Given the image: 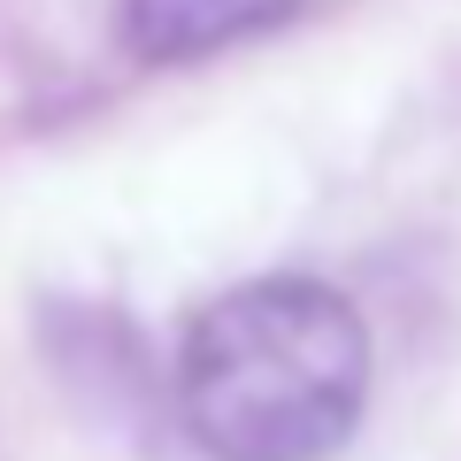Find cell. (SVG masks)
Wrapping results in <instances>:
<instances>
[{
    "mask_svg": "<svg viewBox=\"0 0 461 461\" xmlns=\"http://www.w3.org/2000/svg\"><path fill=\"white\" fill-rule=\"evenodd\" d=\"M300 0H123V32L147 62H193V54L247 39L262 23L293 16Z\"/></svg>",
    "mask_w": 461,
    "mask_h": 461,
    "instance_id": "2",
    "label": "cell"
},
{
    "mask_svg": "<svg viewBox=\"0 0 461 461\" xmlns=\"http://www.w3.org/2000/svg\"><path fill=\"white\" fill-rule=\"evenodd\" d=\"M177 408L208 461H330L369 408V330L323 277H254L193 315Z\"/></svg>",
    "mask_w": 461,
    "mask_h": 461,
    "instance_id": "1",
    "label": "cell"
}]
</instances>
